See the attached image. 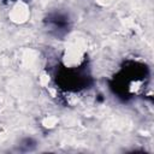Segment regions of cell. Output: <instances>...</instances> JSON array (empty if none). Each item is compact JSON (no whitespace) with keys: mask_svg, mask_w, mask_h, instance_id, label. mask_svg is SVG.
<instances>
[]
</instances>
